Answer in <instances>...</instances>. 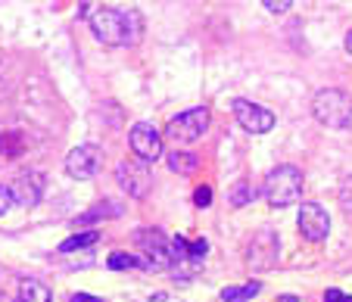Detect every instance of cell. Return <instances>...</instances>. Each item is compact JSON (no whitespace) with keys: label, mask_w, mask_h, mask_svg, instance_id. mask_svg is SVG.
Listing matches in <instances>:
<instances>
[{"label":"cell","mask_w":352,"mask_h":302,"mask_svg":"<svg viewBox=\"0 0 352 302\" xmlns=\"http://www.w3.org/2000/svg\"><path fill=\"white\" fill-rule=\"evenodd\" d=\"M107 265L113 271H122V268H153L150 262H144V259H138V255H131V253H113L107 259Z\"/></svg>","instance_id":"9a60e30c"},{"label":"cell","mask_w":352,"mask_h":302,"mask_svg":"<svg viewBox=\"0 0 352 302\" xmlns=\"http://www.w3.org/2000/svg\"><path fill=\"white\" fill-rule=\"evenodd\" d=\"M346 302H352V299H349V296H346Z\"/></svg>","instance_id":"4316f807"},{"label":"cell","mask_w":352,"mask_h":302,"mask_svg":"<svg viewBox=\"0 0 352 302\" xmlns=\"http://www.w3.org/2000/svg\"><path fill=\"white\" fill-rule=\"evenodd\" d=\"M69 302H103V299H97V296H87V293H75Z\"/></svg>","instance_id":"d4e9b609"},{"label":"cell","mask_w":352,"mask_h":302,"mask_svg":"<svg viewBox=\"0 0 352 302\" xmlns=\"http://www.w3.org/2000/svg\"><path fill=\"white\" fill-rule=\"evenodd\" d=\"M166 162H168V168H172L175 175H193V172L199 168V156L184 153V150H172V153L166 156Z\"/></svg>","instance_id":"4fadbf2b"},{"label":"cell","mask_w":352,"mask_h":302,"mask_svg":"<svg viewBox=\"0 0 352 302\" xmlns=\"http://www.w3.org/2000/svg\"><path fill=\"white\" fill-rule=\"evenodd\" d=\"M293 3L290 0H280V3H274V0H265V10H272V13H287Z\"/></svg>","instance_id":"7402d4cb"},{"label":"cell","mask_w":352,"mask_h":302,"mask_svg":"<svg viewBox=\"0 0 352 302\" xmlns=\"http://www.w3.org/2000/svg\"><path fill=\"white\" fill-rule=\"evenodd\" d=\"M10 194H13V202L32 209L41 202V194H44V175L38 172H28V175H19L13 184H10Z\"/></svg>","instance_id":"8fae6325"},{"label":"cell","mask_w":352,"mask_h":302,"mask_svg":"<svg viewBox=\"0 0 352 302\" xmlns=\"http://www.w3.org/2000/svg\"><path fill=\"white\" fill-rule=\"evenodd\" d=\"M134 237H138V243L146 249L153 268H172V265H178L175 249H172V240H168L162 231H138Z\"/></svg>","instance_id":"30bf717a"},{"label":"cell","mask_w":352,"mask_h":302,"mask_svg":"<svg viewBox=\"0 0 352 302\" xmlns=\"http://www.w3.org/2000/svg\"><path fill=\"white\" fill-rule=\"evenodd\" d=\"M256 200V190H253V184H246V181H240L237 187H234V194H231V206H246V202H253Z\"/></svg>","instance_id":"e0dca14e"},{"label":"cell","mask_w":352,"mask_h":302,"mask_svg":"<svg viewBox=\"0 0 352 302\" xmlns=\"http://www.w3.org/2000/svg\"><path fill=\"white\" fill-rule=\"evenodd\" d=\"M128 141H131L134 156L140 162H146V165L162 159V135L156 131L153 121H134L131 131H128Z\"/></svg>","instance_id":"8992f818"},{"label":"cell","mask_w":352,"mask_h":302,"mask_svg":"<svg viewBox=\"0 0 352 302\" xmlns=\"http://www.w3.org/2000/svg\"><path fill=\"white\" fill-rule=\"evenodd\" d=\"M324 302H346V296L340 293V290H327V293H324Z\"/></svg>","instance_id":"603a6c76"},{"label":"cell","mask_w":352,"mask_h":302,"mask_svg":"<svg viewBox=\"0 0 352 302\" xmlns=\"http://www.w3.org/2000/svg\"><path fill=\"white\" fill-rule=\"evenodd\" d=\"M193 202H197L199 209L209 206V202H212V187H197V194H193Z\"/></svg>","instance_id":"ffe728a7"},{"label":"cell","mask_w":352,"mask_h":302,"mask_svg":"<svg viewBox=\"0 0 352 302\" xmlns=\"http://www.w3.org/2000/svg\"><path fill=\"white\" fill-rule=\"evenodd\" d=\"M116 178H119L122 190H125L128 196H134V200H144V196L150 194V187H153L150 165L140 159H122L119 165H116Z\"/></svg>","instance_id":"5b68a950"},{"label":"cell","mask_w":352,"mask_h":302,"mask_svg":"<svg viewBox=\"0 0 352 302\" xmlns=\"http://www.w3.org/2000/svg\"><path fill=\"white\" fill-rule=\"evenodd\" d=\"M206 128H209V109L206 106H190V109L178 113L172 121H168L162 137H172L175 143H193V141H199V137L206 135Z\"/></svg>","instance_id":"277c9868"},{"label":"cell","mask_w":352,"mask_h":302,"mask_svg":"<svg viewBox=\"0 0 352 302\" xmlns=\"http://www.w3.org/2000/svg\"><path fill=\"white\" fill-rule=\"evenodd\" d=\"M91 32L100 44L107 47H125L134 44L140 34V16L134 10H119V7H94L91 13Z\"/></svg>","instance_id":"6da1fadb"},{"label":"cell","mask_w":352,"mask_h":302,"mask_svg":"<svg viewBox=\"0 0 352 302\" xmlns=\"http://www.w3.org/2000/svg\"><path fill=\"white\" fill-rule=\"evenodd\" d=\"M97 240H100L97 231H85V234H75V237H69V240H63V243H60V253H72V249L94 246Z\"/></svg>","instance_id":"2e32d148"},{"label":"cell","mask_w":352,"mask_h":302,"mask_svg":"<svg viewBox=\"0 0 352 302\" xmlns=\"http://www.w3.org/2000/svg\"><path fill=\"white\" fill-rule=\"evenodd\" d=\"M10 206H13V194H10V187H3V184H0V215H7Z\"/></svg>","instance_id":"44dd1931"},{"label":"cell","mask_w":352,"mask_h":302,"mask_svg":"<svg viewBox=\"0 0 352 302\" xmlns=\"http://www.w3.org/2000/svg\"><path fill=\"white\" fill-rule=\"evenodd\" d=\"M346 50L352 54V28H349V34H346Z\"/></svg>","instance_id":"484cf974"},{"label":"cell","mask_w":352,"mask_h":302,"mask_svg":"<svg viewBox=\"0 0 352 302\" xmlns=\"http://www.w3.org/2000/svg\"><path fill=\"white\" fill-rule=\"evenodd\" d=\"M262 293V283L259 281H250V283H240V287H225L221 290V299L225 302H253V296Z\"/></svg>","instance_id":"5bb4252c"},{"label":"cell","mask_w":352,"mask_h":302,"mask_svg":"<svg viewBox=\"0 0 352 302\" xmlns=\"http://www.w3.org/2000/svg\"><path fill=\"white\" fill-rule=\"evenodd\" d=\"M19 299L22 302H54V293H50L47 283L34 281V277H25V281L19 283Z\"/></svg>","instance_id":"7c38bea8"},{"label":"cell","mask_w":352,"mask_h":302,"mask_svg":"<svg viewBox=\"0 0 352 302\" xmlns=\"http://www.w3.org/2000/svg\"><path fill=\"white\" fill-rule=\"evenodd\" d=\"M103 215H119V206H116V202H107V206H94V212H85L78 222L87 224V222H94V218H103Z\"/></svg>","instance_id":"ac0fdd59"},{"label":"cell","mask_w":352,"mask_h":302,"mask_svg":"<svg viewBox=\"0 0 352 302\" xmlns=\"http://www.w3.org/2000/svg\"><path fill=\"white\" fill-rule=\"evenodd\" d=\"M312 115L318 125L343 131L352 125V97L340 88H321L312 97Z\"/></svg>","instance_id":"7a4b0ae2"},{"label":"cell","mask_w":352,"mask_h":302,"mask_svg":"<svg viewBox=\"0 0 352 302\" xmlns=\"http://www.w3.org/2000/svg\"><path fill=\"white\" fill-rule=\"evenodd\" d=\"M262 194H265V200L272 209L296 206L299 196H302V172H299L296 165H278L272 175L265 178Z\"/></svg>","instance_id":"3957f363"},{"label":"cell","mask_w":352,"mask_h":302,"mask_svg":"<svg viewBox=\"0 0 352 302\" xmlns=\"http://www.w3.org/2000/svg\"><path fill=\"white\" fill-rule=\"evenodd\" d=\"M340 196H343L346 202L352 200V178H346V181H343V190H340Z\"/></svg>","instance_id":"cb8c5ba5"},{"label":"cell","mask_w":352,"mask_h":302,"mask_svg":"<svg viewBox=\"0 0 352 302\" xmlns=\"http://www.w3.org/2000/svg\"><path fill=\"white\" fill-rule=\"evenodd\" d=\"M100 159H103V153H100L97 143H81L66 156V175L75 181H87V178L97 175Z\"/></svg>","instance_id":"9c48e42d"},{"label":"cell","mask_w":352,"mask_h":302,"mask_svg":"<svg viewBox=\"0 0 352 302\" xmlns=\"http://www.w3.org/2000/svg\"><path fill=\"white\" fill-rule=\"evenodd\" d=\"M234 119L250 135H268L274 128V113L253 100H234Z\"/></svg>","instance_id":"52a82bcc"},{"label":"cell","mask_w":352,"mask_h":302,"mask_svg":"<svg viewBox=\"0 0 352 302\" xmlns=\"http://www.w3.org/2000/svg\"><path fill=\"white\" fill-rule=\"evenodd\" d=\"M206 253H209V243L206 240L187 243V259H199V255H206Z\"/></svg>","instance_id":"d6986e66"},{"label":"cell","mask_w":352,"mask_h":302,"mask_svg":"<svg viewBox=\"0 0 352 302\" xmlns=\"http://www.w3.org/2000/svg\"><path fill=\"white\" fill-rule=\"evenodd\" d=\"M296 224H299V234L312 243H321L331 234V215H327L318 202H302L299 215H296Z\"/></svg>","instance_id":"ba28073f"}]
</instances>
